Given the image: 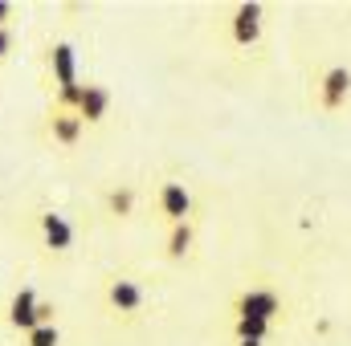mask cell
<instances>
[{
  "instance_id": "7c38bea8",
  "label": "cell",
  "mask_w": 351,
  "mask_h": 346,
  "mask_svg": "<svg viewBox=\"0 0 351 346\" xmlns=\"http://www.w3.org/2000/svg\"><path fill=\"white\" fill-rule=\"evenodd\" d=\"M135 204H139V191H135L131 183H119V187L106 191V212H110L114 220H131V216H135Z\"/></svg>"
},
{
  "instance_id": "3957f363",
  "label": "cell",
  "mask_w": 351,
  "mask_h": 346,
  "mask_svg": "<svg viewBox=\"0 0 351 346\" xmlns=\"http://www.w3.org/2000/svg\"><path fill=\"white\" fill-rule=\"evenodd\" d=\"M143 306H147V293H143V285H139L135 277L119 273V277L106 281V310H110L114 318L135 322V318L143 314Z\"/></svg>"
},
{
  "instance_id": "7a4b0ae2",
  "label": "cell",
  "mask_w": 351,
  "mask_h": 346,
  "mask_svg": "<svg viewBox=\"0 0 351 346\" xmlns=\"http://www.w3.org/2000/svg\"><path fill=\"white\" fill-rule=\"evenodd\" d=\"M348 98H351V66H343V62L323 66L319 78H315V106L323 114H339L348 106Z\"/></svg>"
},
{
  "instance_id": "30bf717a",
  "label": "cell",
  "mask_w": 351,
  "mask_h": 346,
  "mask_svg": "<svg viewBox=\"0 0 351 346\" xmlns=\"http://www.w3.org/2000/svg\"><path fill=\"white\" fill-rule=\"evenodd\" d=\"M37 228H41V241H45L49 253H70L74 249V224L62 212H41Z\"/></svg>"
},
{
  "instance_id": "9a60e30c",
  "label": "cell",
  "mask_w": 351,
  "mask_h": 346,
  "mask_svg": "<svg viewBox=\"0 0 351 346\" xmlns=\"http://www.w3.org/2000/svg\"><path fill=\"white\" fill-rule=\"evenodd\" d=\"M12 45H16V33H12V29H0V62H8Z\"/></svg>"
},
{
  "instance_id": "5b68a950",
  "label": "cell",
  "mask_w": 351,
  "mask_h": 346,
  "mask_svg": "<svg viewBox=\"0 0 351 346\" xmlns=\"http://www.w3.org/2000/svg\"><path fill=\"white\" fill-rule=\"evenodd\" d=\"M156 212H160L168 224H184V220H192V191H188V183H180V179H164V183L156 187Z\"/></svg>"
},
{
  "instance_id": "5bb4252c",
  "label": "cell",
  "mask_w": 351,
  "mask_h": 346,
  "mask_svg": "<svg viewBox=\"0 0 351 346\" xmlns=\"http://www.w3.org/2000/svg\"><path fill=\"white\" fill-rule=\"evenodd\" d=\"M25 346H62V330H58V322L29 330V334H25Z\"/></svg>"
},
{
  "instance_id": "9c48e42d",
  "label": "cell",
  "mask_w": 351,
  "mask_h": 346,
  "mask_svg": "<svg viewBox=\"0 0 351 346\" xmlns=\"http://www.w3.org/2000/svg\"><path fill=\"white\" fill-rule=\"evenodd\" d=\"M110 90L102 86V82H82V98H78V118L86 122V127H98V122H106V114H110Z\"/></svg>"
},
{
  "instance_id": "8fae6325",
  "label": "cell",
  "mask_w": 351,
  "mask_h": 346,
  "mask_svg": "<svg viewBox=\"0 0 351 346\" xmlns=\"http://www.w3.org/2000/svg\"><path fill=\"white\" fill-rule=\"evenodd\" d=\"M196 249V224L184 220V224H168V237H164V257L168 261H184L192 257Z\"/></svg>"
},
{
  "instance_id": "52a82bcc",
  "label": "cell",
  "mask_w": 351,
  "mask_h": 346,
  "mask_svg": "<svg viewBox=\"0 0 351 346\" xmlns=\"http://www.w3.org/2000/svg\"><path fill=\"white\" fill-rule=\"evenodd\" d=\"M45 135L58 143V147H78L82 143V135H86V122L74 114V110H49V118H45Z\"/></svg>"
},
{
  "instance_id": "277c9868",
  "label": "cell",
  "mask_w": 351,
  "mask_h": 346,
  "mask_svg": "<svg viewBox=\"0 0 351 346\" xmlns=\"http://www.w3.org/2000/svg\"><path fill=\"white\" fill-rule=\"evenodd\" d=\"M265 33V8L262 4H237L233 12H229V41L237 45V49H254L258 41H262Z\"/></svg>"
},
{
  "instance_id": "e0dca14e",
  "label": "cell",
  "mask_w": 351,
  "mask_h": 346,
  "mask_svg": "<svg viewBox=\"0 0 351 346\" xmlns=\"http://www.w3.org/2000/svg\"><path fill=\"white\" fill-rule=\"evenodd\" d=\"M237 346H265V343H237Z\"/></svg>"
},
{
  "instance_id": "4fadbf2b",
  "label": "cell",
  "mask_w": 351,
  "mask_h": 346,
  "mask_svg": "<svg viewBox=\"0 0 351 346\" xmlns=\"http://www.w3.org/2000/svg\"><path fill=\"white\" fill-rule=\"evenodd\" d=\"M233 334H237V343H265L274 334V326L258 322V318H233Z\"/></svg>"
},
{
  "instance_id": "6da1fadb",
  "label": "cell",
  "mask_w": 351,
  "mask_h": 346,
  "mask_svg": "<svg viewBox=\"0 0 351 346\" xmlns=\"http://www.w3.org/2000/svg\"><path fill=\"white\" fill-rule=\"evenodd\" d=\"M233 318H258V322H278L286 318V297L274 285H245L241 293H233Z\"/></svg>"
},
{
  "instance_id": "8992f818",
  "label": "cell",
  "mask_w": 351,
  "mask_h": 346,
  "mask_svg": "<svg viewBox=\"0 0 351 346\" xmlns=\"http://www.w3.org/2000/svg\"><path fill=\"white\" fill-rule=\"evenodd\" d=\"M37 306H41V293H37L33 285H21V289L12 293V302H8L4 322H8L16 334H29V330H37V326H41V322H37Z\"/></svg>"
},
{
  "instance_id": "ba28073f",
  "label": "cell",
  "mask_w": 351,
  "mask_h": 346,
  "mask_svg": "<svg viewBox=\"0 0 351 346\" xmlns=\"http://www.w3.org/2000/svg\"><path fill=\"white\" fill-rule=\"evenodd\" d=\"M49 74H53V82H58V90H66V86H78L82 78H78V53H74V45L62 37V41H53L49 45Z\"/></svg>"
},
{
  "instance_id": "2e32d148",
  "label": "cell",
  "mask_w": 351,
  "mask_h": 346,
  "mask_svg": "<svg viewBox=\"0 0 351 346\" xmlns=\"http://www.w3.org/2000/svg\"><path fill=\"white\" fill-rule=\"evenodd\" d=\"M12 12H16V8H12L8 0H0V29H8V21H12Z\"/></svg>"
}]
</instances>
